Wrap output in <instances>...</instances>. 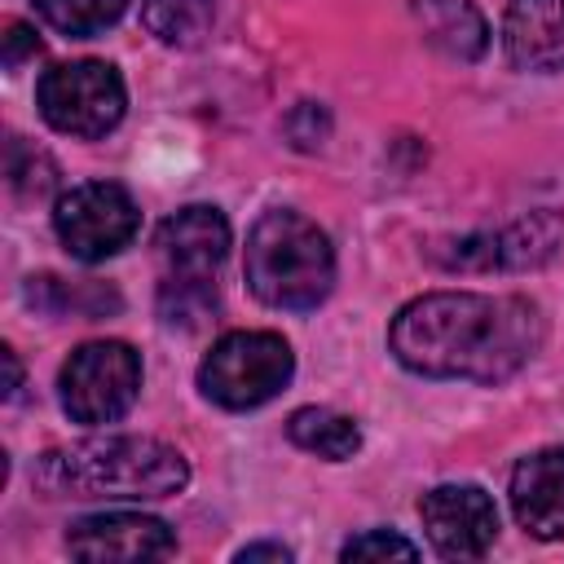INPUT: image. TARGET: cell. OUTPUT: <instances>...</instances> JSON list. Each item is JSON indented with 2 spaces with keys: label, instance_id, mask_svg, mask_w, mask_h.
<instances>
[{
  "label": "cell",
  "instance_id": "6da1fadb",
  "mask_svg": "<svg viewBox=\"0 0 564 564\" xmlns=\"http://www.w3.org/2000/svg\"><path fill=\"white\" fill-rule=\"evenodd\" d=\"M542 335V308L524 295L432 291L392 317L388 348L423 379L502 383L533 361Z\"/></svg>",
  "mask_w": 564,
  "mask_h": 564
},
{
  "label": "cell",
  "instance_id": "7a4b0ae2",
  "mask_svg": "<svg viewBox=\"0 0 564 564\" xmlns=\"http://www.w3.org/2000/svg\"><path fill=\"white\" fill-rule=\"evenodd\" d=\"M31 485L40 498L154 502L189 485V463L181 458V449L154 436L106 432V436H84V441L44 449L31 467Z\"/></svg>",
  "mask_w": 564,
  "mask_h": 564
},
{
  "label": "cell",
  "instance_id": "3957f363",
  "mask_svg": "<svg viewBox=\"0 0 564 564\" xmlns=\"http://www.w3.org/2000/svg\"><path fill=\"white\" fill-rule=\"evenodd\" d=\"M242 273L260 304L308 313L335 286V247L326 229L304 212L269 207L247 234Z\"/></svg>",
  "mask_w": 564,
  "mask_h": 564
},
{
  "label": "cell",
  "instance_id": "277c9868",
  "mask_svg": "<svg viewBox=\"0 0 564 564\" xmlns=\"http://www.w3.org/2000/svg\"><path fill=\"white\" fill-rule=\"evenodd\" d=\"M295 375V352L273 330H229L198 366V392L220 410H256Z\"/></svg>",
  "mask_w": 564,
  "mask_h": 564
},
{
  "label": "cell",
  "instance_id": "5b68a950",
  "mask_svg": "<svg viewBox=\"0 0 564 564\" xmlns=\"http://www.w3.org/2000/svg\"><path fill=\"white\" fill-rule=\"evenodd\" d=\"M35 106L53 132L97 141L119 128V119L128 110V93L110 62L79 57V62H57L40 75Z\"/></svg>",
  "mask_w": 564,
  "mask_h": 564
},
{
  "label": "cell",
  "instance_id": "8992f818",
  "mask_svg": "<svg viewBox=\"0 0 564 564\" xmlns=\"http://www.w3.org/2000/svg\"><path fill=\"white\" fill-rule=\"evenodd\" d=\"M141 392V357L123 339H93L79 344L62 375H57V397L66 419L84 427H106L132 410Z\"/></svg>",
  "mask_w": 564,
  "mask_h": 564
},
{
  "label": "cell",
  "instance_id": "52a82bcc",
  "mask_svg": "<svg viewBox=\"0 0 564 564\" xmlns=\"http://www.w3.org/2000/svg\"><path fill=\"white\" fill-rule=\"evenodd\" d=\"M53 229H57L62 247L75 260L97 264V260L119 256L137 238L141 207L115 181H84V185H70L66 194H57V203H53Z\"/></svg>",
  "mask_w": 564,
  "mask_h": 564
},
{
  "label": "cell",
  "instance_id": "ba28073f",
  "mask_svg": "<svg viewBox=\"0 0 564 564\" xmlns=\"http://www.w3.org/2000/svg\"><path fill=\"white\" fill-rule=\"evenodd\" d=\"M427 542L445 560H480L498 538V507L480 485H436L419 498Z\"/></svg>",
  "mask_w": 564,
  "mask_h": 564
},
{
  "label": "cell",
  "instance_id": "9c48e42d",
  "mask_svg": "<svg viewBox=\"0 0 564 564\" xmlns=\"http://www.w3.org/2000/svg\"><path fill=\"white\" fill-rule=\"evenodd\" d=\"M66 551L75 560H163L176 551V533L159 516L101 511L66 524Z\"/></svg>",
  "mask_w": 564,
  "mask_h": 564
},
{
  "label": "cell",
  "instance_id": "30bf717a",
  "mask_svg": "<svg viewBox=\"0 0 564 564\" xmlns=\"http://www.w3.org/2000/svg\"><path fill=\"white\" fill-rule=\"evenodd\" d=\"M225 251H229V220L220 207L207 203H189L154 229V256L163 260V273L216 278Z\"/></svg>",
  "mask_w": 564,
  "mask_h": 564
},
{
  "label": "cell",
  "instance_id": "8fae6325",
  "mask_svg": "<svg viewBox=\"0 0 564 564\" xmlns=\"http://www.w3.org/2000/svg\"><path fill=\"white\" fill-rule=\"evenodd\" d=\"M511 511L524 533L542 542L564 538V449H538L516 463Z\"/></svg>",
  "mask_w": 564,
  "mask_h": 564
},
{
  "label": "cell",
  "instance_id": "7c38bea8",
  "mask_svg": "<svg viewBox=\"0 0 564 564\" xmlns=\"http://www.w3.org/2000/svg\"><path fill=\"white\" fill-rule=\"evenodd\" d=\"M502 48L516 70H564V0H511L502 13Z\"/></svg>",
  "mask_w": 564,
  "mask_h": 564
},
{
  "label": "cell",
  "instance_id": "4fadbf2b",
  "mask_svg": "<svg viewBox=\"0 0 564 564\" xmlns=\"http://www.w3.org/2000/svg\"><path fill=\"white\" fill-rule=\"evenodd\" d=\"M410 13L423 40L454 62H476L489 48L485 13L471 0H410Z\"/></svg>",
  "mask_w": 564,
  "mask_h": 564
},
{
  "label": "cell",
  "instance_id": "5bb4252c",
  "mask_svg": "<svg viewBox=\"0 0 564 564\" xmlns=\"http://www.w3.org/2000/svg\"><path fill=\"white\" fill-rule=\"evenodd\" d=\"M564 225L555 212H529L498 229V273H524L555 256Z\"/></svg>",
  "mask_w": 564,
  "mask_h": 564
},
{
  "label": "cell",
  "instance_id": "9a60e30c",
  "mask_svg": "<svg viewBox=\"0 0 564 564\" xmlns=\"http://www.w3.org/2000/svg\"><path fill=\"white\" fill-rule=\"evenodd\" d=\"M286 436H291V445H300L317 458H330V463H344L361 449L357 423L339 410H326V405H300L286 419Z\"/></svg>",
  "mask_w": 564,
  "mask_h": 564
},
{
  "label": "cell",
  "instance_id": "2e32d148",
  "mask_svg": "<svg viewBox=\"0 0 564 564\" xmlns=\"http://www.w3.org/2000/svg\"><path fill=\"white\" fill-rule=\"evenodd\" d=\"M26 304L48 313V317H106V313H119V295L101 282H62L53 273H40V278H26Z\"/></svg>",
  "mask_w": 564,
  "mask_h": 564
},
{
  "label": "cell",
  "instance_id": "e0dca14e",
  "mask_svg": "<svg viewBox=\"0 0 564 564\" xmlns=\"http://www.w3.org/2000/svg\"><path fill=\"white\" fill-rule=\"evenodd\" d=\"M216 22V0H141V26L167 48H194Z\"/></svg>",
  "mask_w": 564,
  "mask_h": 564
},
{
  "label": "cell",
  "instance_id": "ac0fdd59",
  "mask_svg": "<svg viewBox=\"0 0 564 564\" xmlns=\"http://www.w3.org/2000/svg\"><path fill=\"white\" fill-rule=\"evenodd\" d=\"M216 304H220L216 278H194V273H163L154 295L163 326H181V330H198L216 313Z\"/></svg>",
  "mask_w": 564,
  "mask_h": 564
},
{
  "label": "cell",
  "instance_id": "d6986e66",
  "mask_svg": "<svg viewBox=\"0 0 564 564\" xmlns=\"http://www.w3.org/2000/svg\"><path fill=\"white\" fill-rule=\"evenodd\" d=\"M4 185L18 203H35V198L57 189V163L40 145H26L22 137H9V145H4Z\"/></svg>",
  "mask_w": 564,
  "mask_h": 564
},
{
  "label": "cell",
  "instance_id": "ffe728a7",
  "mask_svg": "<svg viewBox=\"0 0 564 564\" xmlns=\"http://www.w3.org/2000/svg\"><path fill=\"white\" fill-rule=\"evenodd\" d=\"M128 0H35V13L62 31V35H75V40H88L106 26H115L123 18Z\"/></svg>",
  "mask_w": 564,
  "mask_h": 564
},
{
  "label": "cell",
  "instance_id": "44dd1931",
  "mask_svg": "<svg viewBox=\"0 0 564 564\" xmlns=\"http://www.w3.org/2000/svg\"><path fill=\"white\" fill-rule=\"evenodd\" d=\"M282 132L295 150H322L326 137H330V115L322 101H295L282 119Z\"/></svg>",
  "mask_w": 564,
  "mask_h": 564
},
{
  "label": "cell",
  "instance_id": "7402d4cb",
  "mask_svg": "<svg viewBox=\"0 0 564 564\" xmlns=\"http://www.w3.org/2000/svg\"><path fill=\"white\" fill-rule=\"evenodd\" d=\"M339 555H344V560H392V555H397V560H414L419 546H414L410 538L392 533V529H366V533L348 538Z\"/></svg>",
  "mask_w": 564,
  "mask_h": 564
},
{
  "label": "cell",
  "instance_id": "603a6c76",
  "mask_svg": "<svg viewBox=\"0 0 564 564\" xmlns=\"http://www.w3.org/2000/svg\"><path fill=\"white\" fill-rule=\"evenodd\" d=\"M40 53H44V44L26 22H9L4 26V66L9 70H18L26 57H40Z\"/></svg>",
  "mask_w": 564,
  "mask_h": 564
},
{
  "label": "cell",
  "instance_id": "cb8c5ba5",
  "mask_svg": "<svg viewBox=\"0 0 564 564\" xmlns=\"http://www.w3.org/2000/svg\"><path fill=\"white\" fill-rule=\"evenodd\" d=\"M234 560H238V564H256V560H278V564H286V560H291V546H282V542H251V546H242Z\"/></svg>",
  "mask_w": 564,
  "mask_h": 564
},
{
  "label": "cell",
  "instance_id": "d4e9b609",
  "mask_svg": "<svg viewBox=\"0 0 564 564\" xmlns=\"http://www.w3.org/2000/svg\"><path fill=\"white\" fill-rule=\"evenodd\" d=\"M0 361H4V397H18V388H22L18 352H13V348H0Z\"/></svg>",
  "mask_w": 564,
  "mask_h": 564
}]
</instances>
